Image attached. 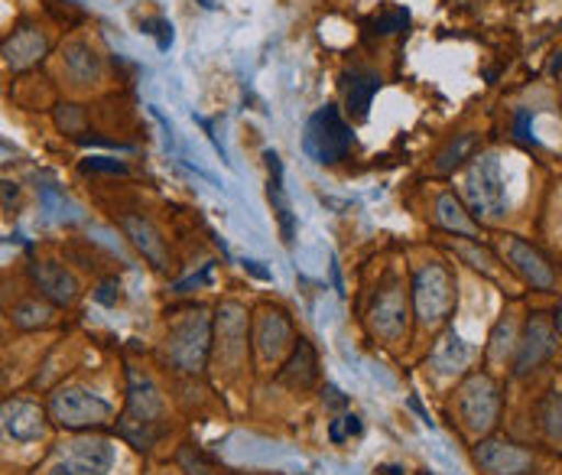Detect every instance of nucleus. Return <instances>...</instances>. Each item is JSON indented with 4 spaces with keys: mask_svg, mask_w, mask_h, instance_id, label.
Wrapping results in <instances>:
<instances>
[{
    "mask_svg": "<svg viewBox=\"0 0 562 475\" xmlns=\"http://www.w3.org/2000/svg\"><path fill=\"white\" fill-rule=\"evenodd\" d=\"M472 466L479 470V475H533L537 456L517 440L491 433L472 446Z\"/></svg>",
    "mask_w": 562,
    "mask_h": 475,
    "instance_id": "nucleus-14",
    "label": "nucleus"
},
{
    "mask_svg": "<svg viewBox=\"0 0 562 475\" xmlns=\"http://www.w3.org/2000/svg\"><path fill=\"white\" fill-rule=\"evenodd\" d=\"M250 339H254V368H257V375H263V372H277L286 362L300 332H296L286 307L260 303L250 313Z\"/></svg>",
    "mask_w": 562,
    "mask_h": 475,
    "instance_id": "nucleus-10",
    "label": "nucleus"
},
{
    "mask_svg": "<svg viewBox=\"0 0 562 475\" xmlns=\"http://www.w3.org/2000/svg\"><path fill=\"white\" fill-rule=\"evenodd\" d=\"M378 475H406V470H403V466H381Z\"/></svg>",
    "mask_w": 562,
    "mask_h": 475,
    "instance_id": "nucleus-35",
    "label": "nucleus"
},
{
    "mask_svg": "<svg viewBox=\"0 0 562 475\" xmlns=\"http://www.w3.org/2000/svg\"><path fill=\"white\" fill-rule=\"evenodd\" d=\"M465 196L479 222H497L507 216V186H504V166L497 154L475 157L465 179Z\"/></svg>",
    "mask_w": 562,
    "mask_h": 475,
    "instance_id": "nucleus-11",
    "label": "nucleus"
},
{
    "mask_svg": "<svg viewBox=\"0 0 562 475\" xmlns=\"http://www.w3.org/2000/svg\"><path fill=\"white\" fill-rule=\"evenodd\" d=\"M475 134H459V141H452L439 157H436V169L439 173H452L456 166H462L465 159L472 157V151H475Z\"/></svg>",
    "mask_w": 562,
    "mask_h": 475,
    "instance_id": "nucleus-28",
    "label": "nucleus"
},
{
    "mask_svg": "<svg viewBox=\"0 0 562 475\" xmlns=\"http://www.w3.org/2000/svg\"><path fill=\"white\" fill-rule=\"evenodd\" d=\"M144 475H186L182 473V470H179V466H176V463H172V460H169V463H147V473Z\"/></svg>",
    "mask_w": 562,
    "mask_h": 475,
    "instance_id": "nucleus-34",
    "label": "nucleus"
},
{
    "mask_svg": "<svg viewBox=\"0 0 562 475\" xmlns=\"http://www.w3.org/2000/svg\"><path fill=\"white\" fill-rule=\"evenodd\" d=\"M557 69H562V56H560V59H557Z\"/></svg>",
    "mask_w": 562,
    "mask_h": 475,
    "instance_id": "nucleus-37",
    "label": "nucleus"
},
{
    "mask_svg": "<svg viewBox=\"0 0 562 475\" xmlns=\"http://www.w3.org/2000/svg\"><path fill=\"white\" fill-rule=\"evenodd\" d=\"M409 297H413V319L423 332H442L459 303L456 274L446 261H419L409 274Z\"/></svg>",
    "mask_w": 562,
    "mask_h": 475,
    "instance_id": "nucleus-8",
    "label": "nucleus"
},
{
    "mask_svg": "<svg viewBox=\"0 0 562 475\" xmlns=\"http://www.w3.org/2000/svg\"><path fill=\"white\" fill-rule=\"evenodd\" d=\"M63 69H66V76L76 81V85L101 79V59H98V53H94L88 43H81V40L69 43V49H63Z\"/></svg>",
    "mask_w": 562,
    "mask_h": 475,
    "instance_id": "nucleus-24",
    "label": "nucleus"
},
{
    "mask_svg": "<svg viewBox=\"0 0 562 475\" xmlns=\"http://www.w3.org/2000/svg\"><path fill=\"white\" fill-rule=\"evenodd\" d=\"M358 433H361V417L358 413H341V417L328 420V440L331 443H345V440H351Z\"/></svg>",
    "mask_w": 562,
    "mask_h": 475,
    "instance_id": "nucleus-29",
    "label": "nucleus"
},
{
    "mask_svg": "<svg viewBox=\"0 0 562 475\" xmlns=\"http://www.w3.org/2000/svg\"><path fill=\"white\" fill-rule=\"evenodd\" d=\"M364 325L371 332L374 342H381L391 352H401L409 339V325L413 319V297H409V284L403 280L397 270H387L378 287L371 290L368 303H364Z\"/></svg>",
    "mask_w": 562,
    "mask_h": 475,
    "instance_id": "nucleus-7",
    "label": "nucleus"
},
{
    "mask_svg": "<svg viewBox=\"0 0 562 475\" xmlns=\"http://www.w3.org/2000/svg\"><path fill=\"white\" fill-rule=\"evenodd\" d=\"M121 297H124V287H121L117 274H114V277L98 280V287H94V300H98V303H104V307H117V300H121Z\"/></svg>",
    "mask_w": 562,
    "mask_h": 475,
    "instance_id": "nucleus-32",
    "label": "nucleus"
},
{
    "mask_svg": "<svg viewBox=\"0 0 562 475\" xmlns=\"http://www.w3.org/2000/svg\"><path fill=\"white\" fill-rule=\"evenodd\" d=\"M456 251H459V257H465V261H472V267H479L484 274H497V261L491 257V251H479V247H472V244H459L456 241Z\"/></svg>",
    "mask_w": 562,
    "mask_h": 475,
    "instance_id": "nucleus-30",
    "label": "nucleus"
},
{
    "mask_svg": "<svg viewBox=\"0 0 562 475\" xmlns=\"http://www.w3.org/2000/svg\"><path fill=\"white\" fill-rule=\"evenodd\" d=\"M273 385H280L283 391L300 397L313 395V391L319 388V352H316V345H313L306 335L296 339V345H293V352L286 355V362L273 372Z\"/></svg>",
    "mask_w": 562,
    "mask_h": 475,
    "instance_id": "nucleus-17",
    "label": "nucleus"
},
{
    "mask_svg": "<svg viewBox=\"0 0 562 475\" xmlns=\"http://www.w3.org/2000/svg\"><path fill=\"white\" fill-rule=\"evenodd\" d=\"M26 284H30V280H26ZM59 313H63V310L53 307V303L30 284V290L20 294V297L13 300V307H7V325H13V332H20V335H26V332H46V329L56 325Z\"/></svg>",
    "mask_w": 562,
    "mask_h": 475,
    "instance_id": "nucleus-19",
    "label": "nucleus"
},
{
    "mask_svg": "<svg viewBox=\"0 0 562 475\" xmlns=\"http://www.w3.org/2000/svg\"><path fill=\"white\" fill-rule=\"evenodd\" d=\"M43 53H46V40H43V33H40V30H33V26L16 30V33L3 43L7 66H13V69H26V66H33Z\"/></svg>",
    "mask_w": 562,
    "mask_h": 475,
    "instance_id": "nucleus-23",
    "label": "nucleus"
},
{
    "mask_svg": "<svg viewBox=\"0 0 562 475\" xmlns=\"http://www.w3.org/2000/svg\"><path fill=\"white\" fill-rule=\"evenodd\" d=\"M26 280L59 310H72L79 307V300L85 297L81 277L59 257H40L33 254L26 261Z\"/></svg>",
    "mask_w": 562,
    "mask_h": 475,
    "instance_id": "nucleus-12",
    "label": "nucleus"
},
{
    "mask_svg": "<svg viewBox=\"0 0 562 475\" xmlns=\"http://www.w3.org/2000/svg\"><path fill=\"white\" fill-rule=\"evenodd\" d=\"M560 345V332L557 322L547 313H530V319L520 329L517 339V355H514V375L517 378H530L533 372H540Z\"/></svg>",
    "mask_w": 562,
    "mask_h": 475,
    "instance_id": "nucleus-13",
    "label": "nucleus"
},
{
    "mask_svg": "<svg viewBox=\"0 0 562 475\" xmlns=\"http://www.w3.org/2000/svg\"><path fill=\"white\" fill-rule=\"evenodd\" d=\"M3 475H30V473H20V470H10V466H7V473Z\"/></svg>",
    "mask_w": 562,
    "mask_h": 475,
    "instance_id": "nucleus-36",
    "label": "nucleus"
},
{
    "mask_svg": "<svg viewBox=\"0 0 562 475\" xmlns=\"http://www.w3.org/2000/svg\"><path fill=\"white\" fill-rule=\"evenodd\" d=\"M215 317L202 303L176 307L162 319V335L157 345V362L162 372L179 378H205L212 358Z\"/></svg>",
    "mask_w": 562,
    "mask_h": 475,
    "instance_id": "nucleus-4",
    "label": "nucleus"
},
{
    "mask_svg": "<svg viewBox=\"0 0 562 475\" xmlns=\"http://www.w3.org/2000/svg\"><path fill=\"white\" fill-rule=\"evenodd\" d=\"M157 358L144 355H124V375H127V397L117 420V437L131 443L137 453L154 456L166 450L169 443H182V417L176 413V400L169 397V388L162 385ZM172 450V446H169Z\"/></svg>",
    "mask_w": 562,
    "mask_h": 475,
    "instance_id": "nucleus-1",
    "label": "nucleus"
},
{
    "mask_svg": "<svg viewBox=\"0 0 562 475\" xmlns=\"http://www.w3.org/2000/svg\"><path fill=\"white\" fill-rule=\"evenodd\" d=\"M436 219H439V225H446L449 232H459V235L465 238L475 235V222H472L469 209H465L452 192L439 196V202H436Z\"/></svg>",
    "mask_w": 562,
    "mask_h": 475,
    "instance_id": "nucleus-25",
    "label": "nucleus"
},
{
    "mask_svg": "<svg viewBox=\"0 0 562 475\" xmlns=\"http://www.w3.org/2000/svg\"><path fill=\"white\" fill-rule=\"evenodd\" d=\"M504 254L510 261V270L533 290H543V294H553L557 284H560V274L557 267L547 261V254L540 247H533L530 241L524 238H507L504 244Z\"/></svg>",
    "mask_w": 562,
    "mask_h": 475,
    "instance_id": "nucleus-18",
    "label": "nucleus"
},
{
    "mask_svg": "<svg viewBox=\"0 0 562 475\" xmlns=\"http://www.w3.org/2000/svg\"><path fill=\"white\" fill-rule=\"evenodd\" d=\"M475 358V349L456 332V325H446L426 355V375H432L436 382H462L469 375V365Z\"/></svg>",
    "mask_w": 562,
    "mask_h": 475,
    "instance_id": "nucleus-16",
    "label": "nucleus"
},
{
    "mask_svg": "<svg viewBox=\"0 0 562 475\" xmlns=\"http://www.w3.org/2000/svg\"><path fill=\"white\" fill-rule=\"evenodd\" d=\"M121 229H124V235L134 241V247L150 261L154 270H166V264H169L166 238L160 235V229L150 219H144V216H124L121 219Z\"/></svg>",
    "mask_w": 562,
    "mask_h": 475,
    "instance_id": "nucleus-20",
    "label": "nucleus"
},
{
    "mask_svg": "<svg viewBox=\"0 0 562 475\" xmlns=\"http://www.w3.org/2000/svg\"><path fill=\"white\" fill-rule=\"evenodd\" d=\"M169 460L186 475H235V470H228L215 453H209L205 446H199L192 440L176 443V450L169 453Z\"/></svg>",
    "mask_w": 562,
    "mask_h": 475,
    "instance_id": "nucleus-21",
    "label": "nucleus"
},
{
    "mask_svg": "<svg viewBox=\"0 0 562 475\" xmlns=\"http://www.w3.org/2000/svg\"><path fill=\"white\" fill-rule=\"evenodd\" d=\"M378 88H381V76H374V73L351 69V73L345 76V104H348V111H351L355 121H364V118H368Z\"/></svg>",
    "mask_w": 562,
    "mask_h": 475,
    "instance_id": "nucleus-22",
    "label": "nucleus"
},
{
    "mask_svg": "<svg viewBox=\"0 0 562 475\" xmlns=\"http://www.w3.org/2000/svg\"><path fill=\"white\" fill-rule=\"evenodd\" d=\"M537 427L550 437L562 443V391H550L537 404Z\"/></svg>",
    "mask_w": 562,
    "mask_h": 475,
    "instance_id": "nucleus-27",
    "label": "nucleus"
},
{
    "mask_svg": "<svg viewBox=\"0 0 562 475\" xmlns=\"http://www.w3.org/2000/svg\"><path fill=\"white\" fill-rule=\"evenodd\" d=\"M0 433H3V450H33L43 463V456L56 443V423L49 417L46 397L30 395V391H7L0 407Z\"/></svg>",
    "mask_w": 562,
    "mask_h": 475,
    "instance_id": "nucleus-6",
    "label": "nucleus"
},
{
    "mask_svg": "<svg viewBox=\"0 0 562 475\" xmlns=\"http://www.w3.org/2000/svg\"><path fill=\"white\" fill-rule=\"evenodd\" d=\"M81 169L85 173H127V166L124 163H117V159H104V157H91L81 163Z\"/></svg>",
    "mask_w": 562,
    "mask_h": 475,
    "instance_id": "nucleus-33",
    "label": "nucleus"
},
{
    "mask_svg": "<svg viewBox=\"0 0 562 475\" xmlns=\"http://www.w3.org/2000/svg\"><path fill=\"white\" fill-rule=\"evenodd\" d=\"M137 450L124 443L114 430L66 433L36 463L33 475H144L147 463H134Z\"/></svg>",
    "mask_w": 562,
    "mask_h": 475,
    "instance_id": "nucleus-3",
    "label": "nucleus"
},
{
    "mask_svg": "<svg viewBox=\"0 0 562 475\" xmlns=\"http://www.w3.org/2000/svg\"><path fill=\"white\" fill-rule=\"evenodd\" d=\"M406 23H409V10H403V7H391L387 13L374 16V30L378 33H397Z\"/></svg>",
    "mask_w": 562,
    "mask_h": 475,
    "instance_id": "nucleus-31",
    "label": "nucleus"
},
{
    "mask_svg": "<svg viewBox=\"0 0 562 475\" xmlns=\"http://www.w3.org/2000/svg\"><path fill=\"white\" fill-rule=\"evenodd\" d=\"M257 375L254 368V339H250V313L238 300H222L215 307V332H212V358L209 378L215 391L247 395L244 385Z\"/></svg>",
    "mask_w": 562,
    "mask_h": 475,
    "instance_id": "nucleus-5",
    "label": "nucleus"
},
{
    "mask_svg": "<svg viewBox=\"0 0 562 475\" xmlns=\"http://www.w3.org/2000/svg\"><path fill=\"white\" fill-rule=\"evenodd\" d=\"M270 159V202L280 216V229H283V241L290 244L293 241V216H290V206H286V196H283V176H280V157L277 154H267Z\"/></svg>",
    "mask_w": 562,
    "mask_h": 475,
    "instance_id": "nucleus-26",
    "label": "nucleus"
},
{
    "mask_svg": "<svg viewBox=\"0 0 562 475\" xmlns=\"http://www.w3.org/2000/svg\"><path fill=\"white\" fill-rule=\"evenodd\" d=\"M303 147L306 154L319 163H338V159L348 154L351 147V128L345 124V118L338 114V108L325 104L319 108L310 124H306V134H303Z\"/></svg>",
    "mask_w": 562,
    "mask_h": 475,
    "instance_id": "nucleus-15",
    "label": "nucleus"
},
{
    "mask_svg": "<svg viewBox=\"0 0 562 475\" xmlns=\"http://www.w3.org/2000/svg\"><path fill=\"white\" fill-rule=\"evenodd\" d=\"M449 410L456 417V423L462 427L465 437H472L475 443L491 437L494 427L501 423V410H504V397L497 382L487 372H469L449 400Z\"/></svg>",
    "mask_w": 562,
    "mask_h": 475,
    "instance_id": "nucleus-9",
    "label": "nucleus"
},
{
    "mask_svg": "<svg viewBox=\"0 0 562 475\" xmlns=\"http://www.w3.org/2000/svg\"><path fill=\"white\" fill-rule=\"evenodd\" d=\"M108 368L79 365L63 382L46 391V407L63 433H91V430H117L124 397H127V375H104Z\"/></svg>",
    "mask_w": 562,
    "mask_h": 475,
    "instance_id": "nucleus-2",
    "label": "nucleus"
}]
</instances>
